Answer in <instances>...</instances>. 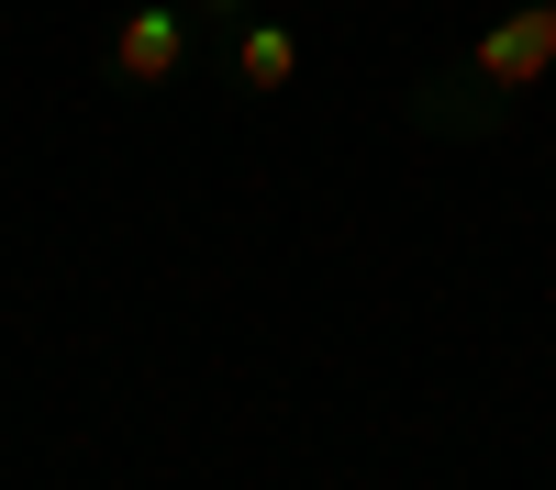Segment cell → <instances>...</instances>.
I'll list each match as a JSON object with an SVG mask.
<instances>
[{
  "instance_id": "1",
  "label": "cell",
  "mask_w": 556,
  "mask_h": 490,
  "mask_svg": "<svg viewBox=\"0 0 556 490\" xmlns=\"http://www.w3.org/2000/svg\"><path fill=\"white\" fill-rule=\"evenodd\" d=\"M556 67V0H523V12H501L468 56H445L412 78V134H434V146H490V134H513L523 89Z\"/></svg>"
},
{
  "instance_id": "2",
  "label": "cell",
  "mask_w": 556,
  "mask_h": 490,
  "mask_svg": "<svg viewBox=\"0 0 556 490\" xmlns=\"http://www.w3.org/2000/svg\"><path fill=\"white\" fill-rule=\"evenodd\" d=\"M190 34H201V0H146V12H123V23L101 34V78L167 89L178 67H190Z\"/></svg>"
},
{
  "instance_id": "3",
  "label": "cell",
  "mask_w": 556,
  "mask_h": 490,
  "mask_svg": "<svg viewBox=\"0 0 556 490\" xmlns=\"http://www.w3.org/2000/svg\"><path fill=\"white\" fill-rule=\"evenodd\" d=\"M301 78V34L290 23H235V101H278V89Z\"/></svg>"
}]
</instances>
